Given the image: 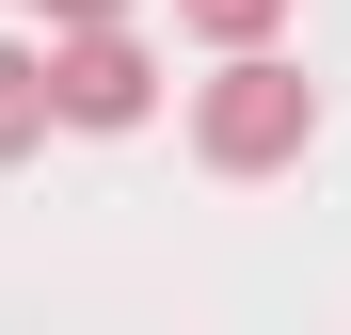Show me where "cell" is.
<instances>
[{
	"instance_id": "obj_1",
	"label": "cell",
	"mask_w": 351,
	"mask_h": 335,
	"mask_svg": "<svg viewBox=\"0 0 351 335\" xmlns=\"http://www.w3.org/2000/svg\"><path fill=\"white\" fill-rule=\"evenodd\" d=\"M319 144V80L271 48H223V80H192V160L208 176H287Z\"/></svg>"
},
{
	"instance_id": "obj_2",
	"label": "cell",
	"mask_w": 351,
	"mask_h": 335,
	"mask_svg": "<svg viewBox=\"0 0 351 335\" xmlns=\"http://www.w3.org/2000/svg\"><path fill=\"white\" fill-rule=\"evenodd\" d=\"M48 112H64V128H144V112H160L144 32H128V16H80V32H48Z\"/></svg>"
},
{
	"instance_id": "obj_3",
	"label": "cell",
	"mask_w": 351,
	"mask_h": 335,
	"mask_svg": "<svg viewBox=\"0 0 351 335\" xmlns=\"http://www.w3.org/2000/svg\"><path fill=\"white\" fill-rule=\"evenodd\" d=\"M48 128H64V112H48V48H16V32H0V160H32Z\"/></svg>"
},
{
	"instance_id": "obj_4",
	"label": "cell",
	"mask_w": 351,
	"mask_h": 335,
	"mask_svg": "<svg viewBox=\"0 0 351 335\" xmlns=\"http://www.w3.org/2000/svg\"><path fill=\"white\" fill-rule=\"evenodd\" d=\"M287 0H176V32H208V48H271Z\"/></svg>"
},
{
	"instance_id": "obj_5",
	"label": "cell",
	"mask_w": 351,
	"mask_h": 335,
	"mask_svg": "<svg viewBox=\"0 0 351 335\" xmlns=\"http://www.w3.org/2000/svg\"><path fill=\"white\" fill-rule=\"evenodd\" d=\"M80 16H128V0H48V32H80Z\"/></svg>"
}]
</instances>
